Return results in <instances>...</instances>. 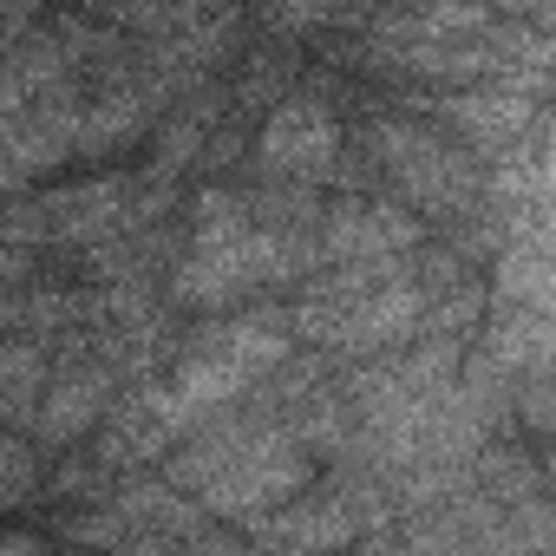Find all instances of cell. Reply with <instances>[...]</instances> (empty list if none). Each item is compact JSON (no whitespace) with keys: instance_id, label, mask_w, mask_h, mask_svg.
<instances>
[{"instance_id":"cell-1","label":"cell","mask_w":556,"mask_h":556,"mask_svg":"<svg viewBox=\"0 0 556 556\" xmlns=\"http://www.w3.org/2000/svg\"><path fill=\"white\" fill-rule=\"evenodd\" d=\"M164 478L197 510L255 523L262 510H275L295 491H308L315 465H308V439L289 419L242 413V400H236V406H223V413H210L203 426L184 432V445L170 452Z\"/></svg>"},{"instance_id":"cell-2","label":"cell","mask_w":556,"mask_h":556,"mask_svg":"<svg viewBox=\"0 0 556 556\" xmlns=\"http://www.w3.org/2000/svg\"><path fill=\"white\" fill-rule=\"evenodd\" d=\"M282 315H289V334L321 354H341V361L387 354L426 328L419 249L387 262H321L315 275L295 282V302Z\"/></svg>"},{"instance_id":"cell-3","label":"cell","mask_w":556,"mask_h":556,"mask_svg":"<svg viewBox=\"0 0 556 556\" xmlns=\"http://www.w3.org/2000/svg\"><path fill=\"white\" fill-rule=\"evenodd\" d=\"M289 354H295V334H289V315H282V308H249V315L210 321V328L177 354L170 380L151 387V406H157L164 432L184 439V432L203 426L210 413L249 400Z\"/></svg>"},{"instance_id":"cell-4","label":"cell","mask_w":556,"mask_h":556,"mask_svg":"<svg viewBox=\"0 0 556 556\" xmlns=\"http://www.w3.org/2000/svg\"><path fill=\"white\" fill-rule=\"evenodd\" d=\"M361 138H367V157H374L380 184L413 216L458 223V216H471L484 203V157L471 144H458L445 125H426V118H406V112H380V118H367Z\"/></svg>"},{"instance_id":"cell-5","label":"cell","mask_w":556,"mask_h":556,"mask_svg":"<svg viewBox=\"0 0 556 556\" xmlns=\"http://www.w3.org/2000/svg\"><path fill=\"white\" fill-rule=\"evenodd\" d=\"M341 138L348 131H341L334 105L315 99V92H295V99H282L262 118V131H255V170L275 190H315V184H328L341 170Z\"/></svg>"},{"instance_id":"cell-6","label":"cell","mask_w":556,"mask_h":556,"mask_svg":"<svg viewBox=\"0 0 556 556\" xmlns=\"http://www.w3.org/2000/svg\"><path fill=\"white\" fill-rule=\"evenodd\" d=\"M426 242V216L393 197H341L315 210V262H387Z\"/></svg>"},{"instance_id":"cell-7","label":"cell","mask_w":556,"mask_h":556,"mask_svg":"<svg viewBox=\"0 0 556 556\" xmlns=\"http://www.w3.org/2000/svg\"><path fill=\"white\" fill-rule=\"evenodd\" d=\"M536 118H543V105H536V92L517 86V79H478V86L439 99V125H445L458 144H471L484 164H491L497 151H510Z\"/></svg>"},{"instance_id":"cell-8","label":"cell","mask_w":556,"mask_h":556,"mask_svg":"<svg viewBox=\"0 0 556 556\" xmlns=\"http://www.w3.org/2000/svg\"><path fill=\"white\" fill-rule=\"evenodd\" d=\"M361 491H328V497H289L249 523V543H268V549H321V543H354L361 536V517H354Z\"/></svg>"},{"instance_id":"cell-9","label":"cell","mask_w":556,"mask_h":556,"mask_svg":"<svg viewBox=\"0 0 556 556\" xmlns=\"http://www.w3.org/2000/svg\"><path fill=\"white\" fill-rule=\"evenodd\" d=\"M112 367L105 361H79V367H66V374H53L47 387H40V400H34V432L40 439H53V445H66V439H86L105 413H112Z\"/></svg>"},{"instance_id":"cell-10","label":"cell","mask_w":556,"mask_h":556,"mask_svg":"<svg viewBox=\"0 0 556 556\" xmlns=\"http://www.w3.org/2000/svg\"><path fill=\"white\" fill-rule=\"evenodd\" d=\"M268 34H321L348 21V0H262Z\"/></svg>"},{"instance_id":"cell-11","label":"cell","mask_w":556,"mask_h":556,"mask_svg":"<svg viewBox=\"0 0 556 556\" xmlns=\"http://www.w3.org/2000/svg\"><path fill=\"white\" fill-rule=\"evenodd\" d=\"M27 471H34V452H21V439H0V497L21 491Z\"/></svg>"},{"instance_id":"cell-12","label":"cell","mask_w":556,"mask_h":556,"mask_svg":"<svg viewBox=\"0 0 556 556\" xmlns=\"http://www.w3.org/2000/svg\"><path fill=\"white\" fill-rule=\"evenodd\" d=\"M14 275H27V255H21L14 242H0V289H8Z\"/></svg>"},{"instance_id":"cell-13","label":"cell","mask_w":556,"mask_h":556,"mask_svg":"<svg viewBox=\"0 0 556 556\" xmlns=\"http://www.w3.org/2000/svg\"><path fill=\"white\" fill-rule=\"evenodd\" d=\"M8 315H14V308H8V295H0V321H8Z\"/></svg>"}]
</instances>
